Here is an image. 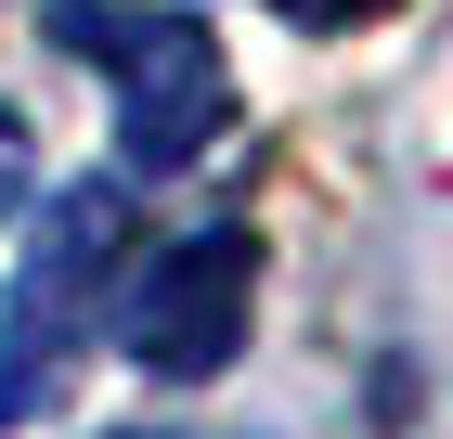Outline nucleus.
<instances>
[{"label": "nucleus", "instance_id": "nucleus-1", "mask_svg": "<svg viewBox=\"0 0 453 439\" xmlns=\"http://www.w3.org/2000/svg\"><path fill=\"white\" fill-rule=\"evenodd\" d=\"M39 26L117 78V142L142 169H195L234 130V65L181 0H39Z\"/></svg>", "mask_w": 453, "mask_h": 439}, {"label": "nucleus", "instance_id": "nucleus-2", "mask_svg": "<svg viewBox=\"0 0 453 439\" xmlns=\"http://www.w3.org/2000/svg\"><path fill=\"white\" fill-rule=\"evenodd\" d=\"M246 298H259V246H246L234 220L169 233L156 259L117 271V349H130L142 375L195 388V375H220V362L246 349Z\"/></svg>", "mask_w": 453, "mask_h": 439}, {"label": "nucleus", "instance_id": "nucleus-3", "mask_svg": "<svg viewBox=\"0 0 453 439\" xmlns=\"http://www.w3.org/2000/svg\"><path fill=\"white\" fill-rule=\"evenodd\" d=\"M117 246H130V207H117V181H78V194H52V220H39V259H27V284H13V323H0V427H27L39 401H65L78 310L104 298Z\"/></svg>", "mask_w": 453, "mask_h": 439}, {"label": "nucleus", "instance_id": "nucleus-4", "mask_svg": "<svg viewBox=\"0 0 453 439\" xmlns=\"http://www.w3.org/2000/svg\"><path fill=\"white\" fill-rule=\"evenodd\" d=\"M285 26H311V39H337V26H376V13H402V0H273Z\"/></svg>", "mask_w": 453, "mask_h": 439}, {"label": "nucleus", "instance_id": "nucleus-5", "mask_svg": "<svg viewBox=\"0 0 453 439\" xmlns=\"http://www.w3.org/2000/svg\"><path fill=\"white\" fill-rule=\"evenodd\" d=\"M27 169H39V142H27V117H13V103H0V220H13V207H27Z\"/></svg>", "mask_w": 453, "mask_h": 439}]
</instances>
